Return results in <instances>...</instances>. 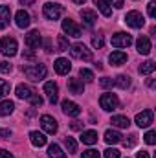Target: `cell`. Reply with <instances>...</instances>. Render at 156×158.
Wrapping results in <instances>:
<instances>
[{"label":"cell","instance_id":"4fadbf2b","mask_svg":"<svg viewBox=\"0 0 156 158\" xmlns=\"http://www.w3.org/2000/svg\"><path fill=\"white\" fill-rule=\"evenodd\" d=\"M53 68H55V72H57L59 76H66V74L72 70V63H70L68 59H63V57H59V59L55 61Z\"/></svg>","mask_w":156,"mask_h":158},{"label":"cell","instance_id":"836d02e7","mask_svg":"<svg viewBox=\"0 0 156 158\" xmlns=\"http://www.w3.org/2000/svg\"><path fill=\"white\" fill-rule=\"evenodd\" d=\"M9 90H11L9 83H7V81H4V79H0V98L7 96V94H9Z\"/></svg>","mask_w":156,"mask_h":158},{"label":"cell","instance_id":"7402d4cb","mask_svg":"<svg viewBox=\"0 0 156 158\" xmlns=\"http://www.w3.org/2000/svg\"><path fill=\"white\" fill-rule=\"evenodd\" d=\"M81 19L84 20L86 26H92V24L97 20V15H96V11H92V9H83V11H81Z\"/></svg>","mask_w":156,"mask_h":158},{"label":"cell","instance_id":"ac0fdd59","mask_svg":"<svg viewBox=\"0 0 156 158\" xmlns=\"http://www.w3.org/2000/svg\"><path fill=\"white\" fill-rule=\"evenodd\" d=\"M81 142L86 145H94L97 142V132L96 131H83L81 132Z\"/></svg>","mask_w":156,"mask_h":158},{"label":"cell","instance_id":"ab89813d","mask_svg":"<svg viewBox=\"0 0 156 158\" xmlns=\"http://www.w3.org/2000/svg\"><path fill=\"white\" fill-rule=\"evenodd\" d=\"M147 11H149V17L154 19L156 17V2H149L147 4Z\"/></svg>","mask_w":156,"mask_h":158},{"label":"cell","instance_id":"cb8c5ba5","mask_svg":"<svg viewBox=\"0 0 156 158\" xmlns=\"http://www.w3.org/2000/svg\"><path fill=\"white\" fill-rule=\"evenodd\" d=\"M31 94H33V90H31L28 85H18V86H17V98H20V99H30Z\"/></svg>","mask_w":156,"mask_h":158},{"label":"cell","instance_id":"681fc988","mask_svg":"<svg viewBox=\"0 0 156 158\" xmlns=\"http://www.w3.org/2000/svg\"><path fill=\"white\" fill-rule=\"evenodd\" d=\"M33 55H35L33 52H24V57H26V59H33Z\"/></svg>","mask_w":156,"mask_h":158},{"label":"cell","instance_id":"1f68e13d","mask_svg":"<svg viewBox=\"0 0 156 158\" xmlns=\"http://www.w3.org/2000/svg\"><path fill=\"white\" fill-rule=\"evenodd\" d=\"M64 147L68 149V153H76V151H77V143H76V140L70 138V136L64 138Z\"/></svg>","mask_w":156,"mask_h":158},{"label":"cell","instance_id":"f1b7e54d","mask_svg":"<svg viewBox=\"0 0 156 158\" xmlns=\"http://www.w3.org/2000/svg\"><path fill=\"white\" fill-rule=\"evenodd\" d=\"M156 68V63L154 61H145V63H142V66H140V74H143V76H149V74H153Z\"/></svg>","mask_w":156,"mask_h":158},{"label":"cell","instance_id":"60d3db41","mask_svg":"<svg viewBox=\"0 0 156 158\" xmlns=\"http://www.w3.org/2000/svg\"><path fill=\"white\" fill-rule=\"evenodd\" d=\"M136 142H138V136H136V134H130V136H129V140H125L123 143H125V147H132Z\"/></svg>","mask_w":156,"mask_h":158},{"label":"cell","instance_id":"7c38bea8","mask_svg":"<svg viewBox=\"0 0 156 158\" xmlns=\"http://www.w3.org/2000/svg\"><path fill=\"white\" fill-rule=\"evenodd\" d=\"M61 107H63V112H64L66 116L77 118L79 114H81V109H79V105H77V103H74V101H68V99H64Z\"/></svg>","mask_w":156,"mask_h":158},{"label":"cell","instance_id":"30bf717a","mask_svg":"<svg viewBox=\"0 0 156 158\" xmlns=\"http://www.w3.org/2000/svg\"><path fill=\"white\" fill-rule=\"evenodd\" d=\"M63 31L68 33V37H79L81 35V28H79L72 19H64L63 20Z\"/></svg>","mask_w":156,"mask_h":158},{"label":"cell","instance_id":"7bdbcfd3","mask_svg":"<svg viewBox=\"0 0 156 158\" xmlns=\"http://www.w3.org/2000/svg\"><path fill=\"white\" fill-rule=\"evenodd\" d=\"M0 72H11V64L7 63V61H0Z\"/></svg>","mask_w":156,"mask_h":158},{"label":"cell","instance_id":"603a6c76","mask_svg":"<svg viewBox=\"0 0 156 158\" xmlns=\"http://www.w3.org/2000/svg\"><path fill=\"white\" fill-rule=\"evenodd\" d=\"M121 138H123V136H121L117 131H112V129H109V131L105 132V142H107L109 145H110V143L114 145V143H117V142H121Z\"/></svg>","mask_w":156,"mask_h":158},{"label":"cell","instance_id":"4dcf8cb0","mask_svg":"<svg viewBox=\"0 0 156 158\" xmlns=\"http://www.w3.org/2000/svg\"><path fill=\"white\" fill-rule=\"evenodd\" d=\"M57 48H59V52H66L70 48V42H68L66 35H59L57 37Z\"/></svg>","mask_w":156,"mask_h":158},{"label":"cell","instance_id":"5b68a950","mask_svg":"<svg viewBox=\"0 0 156 158\" xmlns=\"http://www.w3.org/2000/svg\"><path fill=\"white\" fill-rule=\"evenodd\" d=\"M125 22L130 26V28H143V24H145V19H143V15L142 13H138V11H129L127 15H125Z\"/></svg>","mask_w":156,"mask_h":158},{"label":"cell","instance_id":"6da1fadb","mask_svg":"<svg viewBox=\"0 0 156 158\" xmlns=\"http://www.w3.org/2000/svg\"><path fill=\"white\" fill-rule=\"evenodd\" d=\"M24 74H26V77L31 79V81H40V79L46 77L48 70H46L44 64H30V66L24 68Z\"/></svg>","mask_w":156,"mask_h":158},{"label":"cell","instance_id":"816d5d0a","mask_svg":"<svg viewBox=\"0 0 156 158\" xmlns=\"http://www.w3.org/2000/svg\"><path fill=\"white\" fill-rule=\"evenodd\" d=\"M72 2H76V4H79V6H81V4H84L86 0H72Z\"/></svg>","mask_w":156,"mask_h":158},{"label":"cell","instance_id":"8fae6325","mask_svg":"<svg viewBox=\"0 0 156 158\" xmlns=\"http://www.w3.org/2000/svg\"><path fill=\"white\" fill-rule=\"evenodd\" d=\"M44 92H46V96H48V99H50V103L53 105V103H57V99H59V88H57V85L53 83V81H48V83H44Z\"/></svg>","mask_w":156,"mask_h":158},{"label":"cell","instance_id":"484cf974","mask_svg":"<svg viewBox=\"0 0 156 158\" xmlns=\"http://www.w3.org/2000/svg\"><path fill=\"white\" fill-rule=\"evenodd\" d=\"M114 127H119V129H127L130 125V119L127 116H112V121H110Z\"/></svg>","mask_w":156,"mask_h":158},{"label":"cell","instance_id":"277c9868","mask_svg":"<svg viewBox=\"0 0 156 158\" xmlns=\"http://www.w3.org/2000/svg\"><path fill=\"white\" fill-rule=\"evenodd\" d=\"M70 53H72V57L81 59V61H90V59H92V52H90L84 44H81V42L70 46Z\"/></svg>","mask_w":156,"mask_h":158},{"label":"cell","instance_id":"2e32d148","mask_svg":"<svg viewBox=\"0 0 156 158\" xmlns=\"http://www.w3.org/2000/svg\"><path fill=\"white\" fill-rule=\"evenodd\" d=\"M15 20H17V26L18 28H28L30 26V13L28 11H24V9H20V11H17V15H15Z\"/></svg>","mask_w":156,"mask_h":158},{"label":"cell","instance_id":"44dd1931","mask_svg":"<svg viewBox=\"0 0 156 158\" xmlns=\"http://www.w3.org/2000/svg\"><path fill=\"white\" fill-rule=\"evenodd\" d=\"M30 140H31V143L35 145V147H42V145H46V136L39 132V131H31L30 132Z\"/></svg>","mask_w":156,"mask_h":158},{"label":"cell","instance_id":"d590c367","mask_svg":"<svg viewBox=\"0 0 156 158\" xmlns=\"http://www.w3.org/2000/svg\"><path fill=\"white\" fill-rule=\"evenodd\" d=\"M103 44H105L103 35H94V39H92V46L94 48H103Z\"/></svg>","mask_w":156,"mask_h":158},{"label":"cell","instance_id":"ba28073f","mask_svg":"<svg viewBox=\"0 0 156 158\" xmlns=\"http://www.w3.org/2000/svg\"><path fill=\"white\" fill-rule=\"evenodd\" d=\"M130 44H132V37L129 33L117 31L116 35H112V46H116V48H127Z\"/></svg>","mask_w":156,"mask_h":158},{"label":"cell","instance_id":"ee69618b","mask_svg":"<svg viewBox=\"0 0 156 158\" xmlns=\"http://www.w3.org/2000/svg\"><path fill=\"white\" fill-rule=\"evenodd\" d=\"M0 158H13V155L6 149H0Z\"/></svg>","mask_w":156,"mask_h":158},{"label":"cell","instance_id":"52a82bcc","mask_svg":"<svg viewBox=\"0 0 156 158\" xmlns=\"http://www.w3.org/2000/svg\"><path fill=\"white\" fill-rule=\"evenodd\" d=\"M40 127H42L44 132H48V134H55L57 129H59V125H57L55 118H51V116H48V114L40 116Z\"/></svg>","mask_w":156,"mask_h":158},{"label":"cell","instance_id":"d4e9b609","mask_svg":"<svg viewBox=\"0 0 156 158\" xmlns=\"http://www.w3.org/2000/svg\"><path fill=\"white\" fill-rule=\"evenodd\" d=\"M94 2H96L97 9L103 13V17H110V15H112V7H110V4H109L107 0H94Z\"/></svg>","mask_w":156,"mask_h":158},{"label":"cell","instance_id":"7dc6e473","mask_svg":"<svg viewBox=\"0 0 156 158\" xmlns=\"http://www.w3.org/2000/svg\"><path fill=\"white\" fill-rule=\"evenodd\" d=\"M0 136H2V138H9V136H11V131H9V129H4V131H0Z\"/></svg>","mask_w":156,"mask_h":158},{"label":"cell","instance_id":"7a4b0ae2","mask_svg":"<svg viewBox=\"0 0 156 158\" xmlns=\"http://www.w3.org/2000/svg\"><path fill=\"white\" fill-rule=\"evenodd\" d=\"M63 6L61 4H53V2H46L44 6H42V13H44V17L48 19V20H57L61 15H63Z\"/></svg>","mask_w":156,"mask_h":158},{"label":"cell","instance_id":"9a60e30c","mask_svg":"<svg viewBox=\"0 0 156 158\" xmlns=\"http://www.w3.org/2000/svg\"><path fill=\"white\" fill-rule=\"evenodd\" d=\"M40 44H42V37H40V33L37 30H33L26 35V46L28 48H39Z\"/></svg>","mask_w":156,"mask_h":158},{"label":"cell","instance_id":"f6af8a7d","mask_svg":"<svg viewBox=\"0 0 156 158\" xmlns=\"http://www.w3.org/2000/svg\"><path fill=\"white\" fill-rule=\"evenodd\" d=\"M109 4H112L114 7H117V9H119V7H123V0H110Z\"/></svg>","mask_w":156,"mask_h":158},{"label":"cell","instance_id":"9c48e42d","mask_svg":"<svg viewBox=\"0 0 156 158\" xmlns=\"http://www.w3.org/2000/svg\"><path fill=\"white\" fill-rule=\"evenodd\" d=\"M153 118H154V114H153V110H151V109L142 110L140 114H136V125H138V127H142V129H145V127H149V125L153 123Z\"/></svg>","mask_w":156,"mask_h":158},{"label":"cell","instance_id":"e0dca14e","mask_svg":"<svg viewBox=\"0 0 156 158\" xmlns=\"http://www.w3.org/2000/svg\"><path fill=\"white\" fill-rule=\"evenodd\" d=\"M109 61H110V64H114V66H119V64H123L125 61H127V53L125 52H112L110 55H109Z\"/></svg>","mask_w":156,"mask_h":158},{"label":"cell","instance_id":"f907efd6","mask_svg":"<svg viewBox=\"0 0 156 158\" xmlns=\"http://www.w3.org/2000/svg\"><path fill=\"white\" fill-rule=\"evenodd\" d=\"M20 4H35V0H20Z\"/></svg>","mask_w":156,"mask_h":158},{"label":"cell","instance_id":"d6a6232c","mask_svg":"<svg viewBox=\"0 0 156 158\" xmlns=\"http://www.w3.org/2000/svg\"><path fill=\"white\" fill-rule=\"evenodd\" d=\"M79 76L83 77V81H86V83H92V81H94V74H92V72H90L88 68H81Z\"/></svg>","mask_w":156,"mask_h":158},{"label":"cell","instance_id":"5bb4252c","mask_svg":"<svg viewBox=\"0 0 156 158\" xmlns=\"http://www.w3.org/2000/svg\"><path fill=\"white\" fill-rule=\"evenodd\" d=\"M136 48H138V53H142V55H149V53H151V48H153L149 37L142 35L140 39L136 40Z\"/></svg>","mask_w":156,"mask_h":158},{"label":"cell","instance_id":"f546056e","mask_svg":"<svg viewBox=\"0 0 156 158\" xmlns=\"http://www.w3.org/2000/svg\"><path fill=\"white\" fill-rule=\"evenodd\" d=\"M114 85L119 86L121 90H127V88L130 86V77H129V76H117V77L114 79Z\"/></svg>","mask_w":156,"mask_h":158},{"label":"cell","instance_id":"e575fe53","mask_svg":"<svg viewBox=\"0 0 156 158\" xmlns=\"http://www.w3.org/2000/svg\"><path fill=\"white\" fill-rule=\"evenodd\" d=\"M28 101H30V103H31L33 107H40V105H42V98H40L39 94H35V92L31 94V98H30Z\"/></svg>","mask_w":156,"mask_h":158},{"label":"cell","instance_id":"3957f363","mask_svg":"<svg viewBox=\"0 0 156 158\" xmlns=\"http://www.w3.org/2000/svg\"><path fill=\"white\" fill-rule=\"evenodd\" d=\"M17 50H18V44L13 37H4L0 40V52L6 55V57H13L17 55Z\"/></svg>","mask_w":156,"mask_h":158},{"label":"cell","instance_id":"c3c4849f","mask_svg":"<svg viewBox=\"0 0 156 158\" xmlns=\"http://www.w3.org/2000/svg\"><path fill=\"white\" fill-rule=\"evenodd\" d=\"M136 156H138V158H149V153H147V151H140Z\"/></svg>","mask_w":156,"mask_h":158},{"label":"cell","instance_id":"83f0119b","mask_svg":"<svg viewBox=\"0 0 156 158\" xmlns=\"http://www.w3.org/2000/svg\"><path fill=\"white\" fill-rule=\"evenodd\" d=\"M13 109H15V103L13 101H9V99L2 101L0 103V116H9L13 112Z\"/></svg>","mask_w":156,"mask_h":158},{"label":"cell","instance_id":"f35d334b","mask_svg":"<svg viewBox=\"0 0 156 158\" xmlns=\"http://www.w3.org/2000/svg\"><path fill=\"white\" fill-rule=\"evenodd\" d=\"M99 85H101L103 88H112V85H114V79H110V77H103L101 81H99Z\"/></svg>","mask_w":156,"mask_h":158},{"label":"cell","instance_id":"d6986e66","mask_svg":"<svg viewBox=\"0 0 156 158\" xmlns=\"http://www.w3.org/2000/svg\"><path fill=\"white\" fill-rule=\"evenodd\" d=\"M9 19H11V9L7 6H0V30H4L9 24Z\"/></svg>","mask_w":156,"mask_h":158},{"label":"cell","instance_id":"bcb514c9","mask_svg":"<svg viewBox=\"0 0 156 158\" xmlns=\"http://www.w3.org/2000/svg\"><path fill=\"white\" fill-rule=\"evenodd\" d=\"M81 127H83L81 121H74V123H70V129H72V131H79Z\"/></svg>","mask_w":156,"mask_h":158},{"label":"cell","instance_id":"4316f807","mask_svg":"<svg viewBox=\"0 0 156 158\" xmlns=\"http://www.w3.org/2000/svg\"><path fill=\"white\" fill-rule=\"evenodd\" d=\"M48 156L50 158H66L64 153H63V149H61V145H57V143H51L48 147Z\"/></svg>","mask_w":156,"mask_h":158},{"label":"cell","instance_id":"ffe728a7","mask_svg":"<svg viewBox=\"0 0 156 158\" xmlns=\"http://www.w3.org/2000/svg\"><path fill=\"white\" fill-rule=\"evenodd\" d=\"M68 90L72 94H83L84 92V85L81 79H68Z\"/></svg>","mask_w":156,"mask_h":158},{"label":"cell","instance_id":"74e56055","mask_svg":"<svg viewBox=\"0 0 156 158\" xmlns=\"http://www.w3.org/2000/svg\"><path fill=\"white\" fill-rule=\"evenodd\" d=\"M101 155L96 151V149H88V151H83V158H99Z\"/></svg>","mask_w":156,"mask_h":158},{"label":"cell","instance_id":"8992f818","mask_svg":"<svg viewBox=\"0 0 156 158\" xmlns=\"http://www.w3.org/2000/svg\"><path fill=\"white\" fill-rule=\"evenodd\" d=\"M99 105H101V109L103 110H116L117 105H119V101H117V98L114 94H103L101 98H99Z\"/></svg>","mask_w":156,"mask_h":158},{"label":"cell","instance_id":"b9f144b4","mask_svg":"<svg viewBox=\"0 0 156 158\" xmlns=\"http://www.w3.org/2000/svg\"><path fill=\"white\" fill-rule=\"evenodd\" d=\"M105 158H119V151L117 149H107L105 151Z\"/></svg>","mask_w":156,"mask_h":158},{"label":"cell","instance_id":"8d00e7d4","mask_svg":"<svg viewBox=\"0 0 156 158\" xmlns=\"http://www.w3.org/2000/svg\"><path fill=\"white\" fill-rule=\"evenodd\" d=\"M145 143H149V145H154L156 143V132L154 131H149L145 134Z\"/></svg>","mask_w":156,"mask_h":158}]
</instances>
